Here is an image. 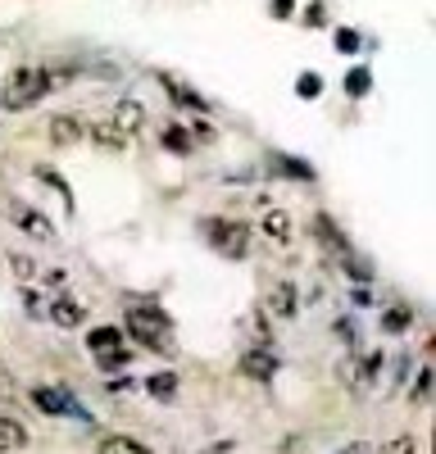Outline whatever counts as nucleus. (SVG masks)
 Returning a JSON list of instances; mask_svg holds the SVG:
<instances>
[{
  "label": "nucleus",
  "instance_id": "27",
  "mask_svg": "<svg viewBox=\"0 0 436 454\" xmlns=\"http://www.w3.org/2000/svg\"><path fill=\"white\" fill-rule=\"evenodd\" d=\"M23 305H27V314H32V318H42V314H46V300L36 295V291H27V295H23Z\"/></svg>",
  "mask_w": 436,
  "mask_h": 454
},
{
  "label": "nucleus",
  "instance_id": "14",
  "mask_svg": "<svg viewBox=\"0 0 436 454\" xmlns=\"http://www.w3.org/2000/svg\"><path fill=\"white\" fill-rule=\"evenodd\" d=\"M141 119H145L141 105H136V100H123V105H119V114H114V128H119L123 137H132V132L141 128Z\"/></svg>",
  "mask_w": 436,
  "mask_h": 454
},
{
  "label": "nucleus",
  "instance_id": "26",
  "mask_svg": "<svg viewBox=\"0 0 436 454\" xmlns=\"http://www.w3.org/2000/svg\"><path fill=\"white\" fill-rule=\"evenodd\" d=\"M96 364H100L105 372H114V368H123V364H128V350H114V355H100Z\"/></svg>",
  "mask_w": 436,
  "mask_h": 454
},
{
  "label": "nucleus",
  "instance_id": "19",
  "mask_svg": "<svg viewBox=\"0 0 436 454\" xmlns=\"http://www.w3.org/2000/svg\"><path fill=\"white\" fill-rule=\"evenodd\" d=\"M264 232H269L273 241H286V237H291V218H286L282 209H269V214H264Z\"/></svg>",
  "mask_w": 436,
  "mask_h": 454
},
{
  "label": "nucleus",
  "instance_id": "34",
  "mask_svg": "<svg viewBox=\"0 0 436 454\" xmlns=\"http://www.w3.org/2000/svg\"><path fill=\"white\" fill-rule=\"evenodd\" d=\"M64 278H68L64 269H51V273H46V282H51V286H64Z\"/></svg>",
  "mask_w": 436,
  "mask_h": 454
},
{
  "label": "nucleus",
  "instance_id": "33",
  "mask_svg": "<svg viewBox=\"0 0 436 454\" xmlns=\"http://www.w3.org/2000/svg\"><path fill=\"white\" fill-rule=\"evenodd\" d=\"M291 10H296V5H291V0H273V14H277V19H286Z\"/></svg>",
  "mask_w": 436,
  "mask_h": 454
},
{
  "label": "nucleus",
  "instance_id": "29",
  "mask_svg": "<svg viewBox=\"0 0 436 454\" xmlns=\"http://www.w3.org/2000/svg\"><path fill=\"white\" fill-rule=\"evenodd\" d=\"M382 454H414V436H395Z\"/></svg>",
  "mask_w": 436,
  "mask_h": 454
},
{
  "label": "nucleus",
  "instance_id": "9",
  "mask_svg": "<svg viewBox=\"0 0 436 454\" xmlns=\"http://www.w3.org/2000/svg\"><path fill=\"white\" fill-rule=\"evenodd\" d=\"M87 346H91L96 359H100V355H114V350H123V332H119V327H91V332H87Z\"/></svg>",
  "mask_w": 436,
  "mask_h": 454
},
{
  "label": "nucleus",
  "instance_id": "15",
  "mask_svg": "<svg viewBox=\"0 0 436 454\" xmlns=\"http://www.w3.org/2000/svg\"><path fill=\"white\" fill-rule=\"evenodd\" d=\"M409 323H414V309H409V305H391V309L382 314V332H391V336L409 332Z\"/></svg>",
  "mask_w": 436,
  "mask_h": 454
},
{
  "label": "nucleus",
  "instance_id": "30",
  "mask_svg": "<svg viewBox=\"0 0 436 454\" xmlns=\"http://www.w3.org/2000/svg\"><path fill=\"white\" fill-rule=\"evenodd\" d=\"M0 395L14 400V372H10V368H0Z\"/></svg>",
  "mask_w": 436,
  "mask_h": 454
},
{
  "label": "nucleus",
  "instance_id": "16",
  "mask_svg": "<svg viewBox=\"0 0 436 454\" xmlns=\"http://www.w3.org/2000/svg\"><path fill=\"white\" fill-rule=\"evenodd\" d=\"M96 454H151L141 441H132V436H105L100 445H96Z\"/></svg>",
  "mask_w": 436,
  "mask_h": 454
},
{
  "label": "nucleus",
  "instance_id": "22",
  "mask_svg": "<svg viewBox=\"0 0 436 454\" xmlns=\"http://www.w3.org/2000/svg\"><path fill=\"white\" fill-rule=\"evenodd\" d=\"M91 137H96L100 145H109V150H119V145L128 141V137H123V132H119L114 123H96V128H91Z\"/></svg>",
  "mask_w": 436,
  "mask_h": 454
},
{
  "label": "nucleus",
  "instance_id": "3",
  "mask_svg": "<svg viewBox=\"0 0 436 454\" xmlns=\"http://www.w3.org/2000/svg\"><path fill=\"white\" fill-rule=\"evenodd\" d=\"M205 232H209V241H214L218 254L245 259V250H250V227H245V223H218V218H209Z\"/></svg>",
  "mask_w": 436,
  "mask_h": 454
},
{
  "label": "nucleus",
  "instance_id": "24",
  "mask_svg": "<svg viewBox=\"0 0 436 454\" xmlns=\"http://www.w3.org/2000/svg\"><path fill=\"white\" fill-rule=\"evenodd\" d=\"M432 382H436V377H432V368H418V382H414L409 400H414V404H427V400H432Z\"/></svg>",
  "mask_w": 436,
  "mask_h": 454
},
{
  "label": "nucleus",
  "instance_id": "10",
  "mask_svg": "<svg viewBox=\"0 0 436 454\" xmlns=\"http://www.w3.org/2000/svg\"><path fill=\"white\" fill-rule=\"evenodd\" d=\"M46 128H51V141L55 145H73V141H82V132H87L78 119H73V114H55Z\"/></svg>",
  "mask_w": 436,
  "mask_h": 454
},
{
  "label": "nucleus",
  "instance_id": "4",
  "mask_svg": "<svg viewBox=\"0 0 436 454\" xmlns=\"http://www.w3.org/2000/svg\"><path fill=\"white\" fill-rule=\"evenodd\" d=\"M32 404L42 409V413H51V419H64V413H68V419H78V423H91V413L82 409V400H73L64 387H36L32 391Z\"/></svg>",
  "mask_w": 436,
  "mask_h": 454
},
{
  "label": "nucleus",
  "instance_id": "12",
  "mask_svg": "<svg viewBox=\"0 0 436 454\" xmlns=\"http://www.w3.org/2000/svg\"><path fill=\"white\" fill-rule=\"evenodd\" d=\"M145 391L155 400H177V372H151L145 377Z\"/></svg>",
  "mask_w": 436,
  "mask_h": 454
},
{
  "label": "nucleus",
  "instance_id": "35",
  "mask_svg": "<svg viewBox=\"0 0 436 454\" xmlns=\"http://www.w3.org/2000/svg\"><path fill=\"white\" fill-rule=\"evenodd\" d=\"M341 454H373L369 445H350V450H341Z\"/></svg>",
  "mask_w": 436,
  "mask_h": 454
},
{
  "label": "nucleus",
  "instance_id": "1",
  "mask_svg": "<svg viewBox=\"0 0 436 454\" xmlns=\"http://www.w3.org/2000/svg\"><path fill=\"white\" fill-rule=\"evenodd\" d=\"M51 87H55V73H46V68H19L14 78L5 82V91H0V105H5L10 114H23L42 96H51Z\"/></svg>",
  "mask_w": 436,
  "mask_h": 454
},
{
  "label": "nucleus",
  "instance_id": "2",
  "mask_svg": "<svg viewBox=\"0 0 436 454\" xmlns=\"http://www.w3.org/2000/svg\"><path fill=\"white\" fill-rule=\"evenodd\" d=\"M128 332L141 340V346H151V350H164L173 355V340H168V323L151 309H128Z\"/></svg>",
  "mask_w": 436,
  "mask_h": 454
},
{
  "label": "nucleus",
  "instance_id": "23",
  "mask_svg": "<svg viewBox=\"0 0 436 454\" xmlns=\"http://www.w3.org/2000/svg\"><path fill=\"white\" fill-rule=\"evenodd\" d=\"M296 91H300V100H318L323 96V78H318V73H300Z\"/></svg>",
  "mask_w": 436,
  "mask_h": 454
},
{
  "label": "nucleus",
  "instance_id": "28",
  "mask_svg": "<svg viewBox=\"0 0 436 454\" xmlns=\"http://www.w3.org/2000/svg\"><path fill=\"white\" fill-rule=\"evenodd\" d=\"M10 263H14V273H19V278H36V263H32L27 254H14Z\"/></svg>",
  "mask_w": 436,
  "mask_h": 454
},
{
  "label": "nucleus",
  "instance_id": "5",
  "mask_svg": "<svg viewBox=\"0 0 436 454\" xmlns=\"http://www.w3.org/2000/svg\"><path fill=\"white\" fill-rule=\"evenodd\" d=\"M5 218L19 227V232H27V237H36V241H55V223L46 218V214H36V209H27L23 200H5Z\"/></svg>",
  "mask_w": 436,
  "mask_h": 454
},
{
  "label": "nucleus",
  "instance_id": "20",
  "mask_svg": "<svg viewBox=\"0 0 436 454\" xmlns=\"http://www.w3.org/2000/svg\"><path fill=\"white\" fill-rule=\"evenodd\" d=\"M164 145L173 150V155H191V132L173 123V128H164Z\"/></svg>",
  "mask_w": 436,
  "mask_h": 454
},
{
  "label": "nucleus",
  "instance_id": "6",
  "mask_svg": "<svg viewBox=\"0 0 436 454\" xmlns=\"http://www.w3.org/2000/svg\"><path fill=\"white\" fill-rule=\"evenodd\" d=\"M241 372L250 377V382H273L277 359H273L269 350H245V355H241Z\"/></svg>",
  "mask_w": 436,
  "mask_h": 454
},
{
  "label": "nucleus",
  "instance_id": "21",
  "mask_svg": "<svg viewBox=\"0 0 436 454\" xmlns=\"http://www.w3.org/2000/svg\"><path fill=\"white\" fill-rule=\"evenodd\" d=\"M318 232H323V246H332V250H346V237H341V227H332V218L318 214Z\"/></svg>",
  "mask_w": 436,
  "mask_h": 454
},
{
  "label": "nucleus",
  "instance_id": "7",
  "mask_svg": "<svg viewBox=\"0 0 436 454\" xmlns=\"http://www.w3.org/2000/svg\"><path fill=\"white\" fill-rule=\"evenodd\" d=\"M46 318H51L55 327H64V332H73V327H82V318H87V309L78 305V300H55V305H46Z\"/></svg>",
  "mask_w": 436,
  "mask_h": 454
},
{
  "label": "nucleus",
  "instance_id": "8",
  "mask_svg": "<svg viewBox=\"0 0 436 454\" xmlns=\"http://www.w3.org/2000/svg\"><path fill=\"white\" fill-rule=\"evenodd\" d=\"M160 87H168V96H173L177 105H187V109H200V114L209 109V100H205L200 91H191L187 82H177V78H173V73H160Z\"/></svg>",
  "mask_w": 436,
  "mask_h": 454
},
{
  "label": "nucleus",
  "instance_id": "32",
  "mask_svg": "<svg viewBox=\"0 0 436 454\" xmlns=\"http://www.w3.org/2000/svg\"><path fill=\"white\" fill-rule=\"evenodd\" d=\"M305 23H309V27H323V5H309V10H305Z\"/></svg>",
  "mask_w": 436,
  "mask_h": 454
},
{
  "label": "nucleus",
  "instance_id": "13",
  "mask_svg": "<svg viewBox=\"0 0 436 454\" xmlns=\"http://www.w3.org/2000/svg\"><path fill=\"white\" fill-rule=\"evenodd\" d=\"M269 305H273V314H277V318H291V314H296V286H291V282H277Z\"/></svg>",
  "mask_w": 436,
  "mask_h": 454
},
{
  "label": "nucleus",
  "instance_id": "17",
  "mask_svg": "<svg viewBox=\"0 0 436 454\" xmlns=\"http://www.w3.org/2000/svg\"><path fill=\"white\" fill-rule=\"evenodd\" d=\"M346 91H350L354 100H359V96H369V91H373V73L363 68V64H354V68L346 73Z\"/></svg>",
  "mask_w": 436,
  "mask_h": 454
},
{
  "label": "nucleus",
  "instance_id": "11",
  "mask_svg": "<svg viewBox=\"0 0 436 454\" xmlns=\"http://www.w3.org/2000/svg\"><path fill=\"white\" fill-rule=\"evenodd\" d=\"M23 445H27V432H23V423H19V419H5V413H0V454L23 450Z\"/></svg>",
  "mask_w": 436,
  "mask_h": 454
},
{
  "label": "nucleus",
  "instance_id": "25",
  "mask_svg": "<svg viewBox=\"0 0 436 454\" xmlns=\"http://www.w3.org/2000/svg\"><path fill=\"white\" fill-rule=\"evenodd\" d=\"M337 46H341L346 55H354V51H359V32H354V27H341V32H337Z\"/></svg>",
  "mask_w": 436,
  "mask_h": 454
},
{
  "label": "nucleus",
  "instance_id": "31",
  "mask_svg": "<svg viewBox=\"0 0 436 454\" xmlns=\"http://www.w3.org/2000/svg\"><path fill=\"white\" fill-rule=\"evenodd\" d=\"M350 278H354V282H369L373 273H369V263H359V259H350Z\"/></svg>",
  "mask_w": 436,
  "mask_h": 454
},
{
  "label": "nucleus",
  "instance_id": "18",
  "mask_svg": "<svg viewBox=\"0 0 436 454\" xmlns=\"http://www.w3.org/2000/svg\"><path fill=\"white\" fill-rule=\"evenodd\" d=\"M273 164H277V173H282V177H300V182H309V177H314V168H309L305 160H296V155H277Z\"/></svg>",
  "mask_w": 436,
  "mask_h": 454
}]
</instances>
